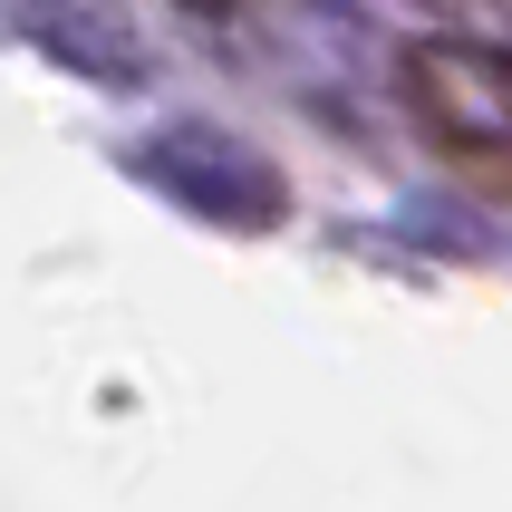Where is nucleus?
Instances as JSON below:
<instances>
[{
  "instance_id": "f03ea898",
  "label": "nucleus",
  "mask_w": 512,
  "mask_h": 512,
  "mask_svg": "<svg viewBox=\"0 0 512 512\" xmlns=\"http://www.w3.org/2000/svg\"><path fill=\"white\" fill-rule=\"evenodd\" d=\"M203 10H223V0H203Z\"/></svg>"
},
{
  "instance_id": "f257e3e1",
  "label": "nucleus",
  "mask_w": 512,
  "mask_h": 512,
  "mask_svg": "<svg viewBox=\"0 0 512 512\" xmlns=\"http://www.w3.org/2000/svg\"><path fill=\"white\" fill-rule=\"evenodd\" d=\"M397 97L435 155H455L474 174L512 165V58L503 49H484V39H406Z\"/></svg>"
},
{
  "instance_id": "7ed1b4c3",
  "label": "nucleus",
  "mask_w": 512,
  "mask_h": 512,
  "mask_svg": "<svg viewBox=\"0 0 512 512\" xmlns=\"http://www.w3.org/2000/svg\"><path fill=\"white\" fill-rule=\"evenodd\" d=\"M503 58H512V49H503Z\"/></svg>"
}]
</instances>
